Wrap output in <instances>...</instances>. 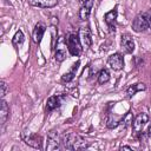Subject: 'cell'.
<instances>
[{"instance_id": "1", "label": "cell", "mask_w": 151, "mask_h": 151, "mask_svg": "<svg viewBox=\"0 0 151 151\" xmlns=\"http://www.w3.org/2000/svg\"><path fill=\"white\" fill-rule=\"evenodd\" d=\"M61 142L64 144V147L67 150H84L88 147V143L72 131L66 132L63 136Z\"/></svg>"}, {"instance_id": "2", "label": "cell", "mask_w": 151, "mask_h": 151, "mask_svg": "<svg viewBox=\"0 0 151 151\" xmlns=\"http://www.w3.org/2000/svg\"><path fill=\"white\" fill-rule=\"evenodd\" d=\"M66 45L67 48L70 51V53L72 55H80L81 51H83V45L80 42L79 35L77 33H70L66 37Z\"/></svg>"}, {"instance_id": "3", "label": "cell", "mask_w": 151, "mask_h": 151, "mask_svg": "<svg viewBox=\"0 0 151 151\" xmlns=\"http://www.w3.org/2000/svg\"><path fill=\"white\" fill-rule=\"evenodd\" d=\"M21 139L25 142V144H27L28 146L31 147H34V149H41V144H42V139L40 136L38 134H34L27 130H25L22 133H21Z\"/></svg>"}, {"instance_id": "4", "label": "cell", "mask_w": 151, "mask_h": 151, "mask_svg": "<svg viewBox=\"0 0 151 151\" xmlns=\"http://www.w3.org/2000/svg\"><path fill=\"white\" fill-rule=\"evenodd\" d=\"M61 139L58 134L57 131L52 130L48 132V136H47V146L46 149L48 151H54V150H59L60 149V144H61Z\"/></svg>"}, {"instance_id": "5", "label": "cell", "mask_w": 151, "mask_h": 151, "mask_svg": "<svg viewBox=\"0 0 151 151\" xmlns=\"http://www.w3.org/2000/svg\"><path fill=\"white\" fill-rule=\"evenodd\" d=\"M149 28V24H147V20L145 18V15L143 13H139L134 17L133 21H132V29L134 32H144Z\"/></svg>"}, {"instance_id": "6", "label": "cell", "mask_w": 151, "mask_h": 151, "mask_svg": "<svg viewBox=\"0 0 151 151\" xmlns=\"http://www.w3.org/2000/svg\"><path fill=\"white\" fill-rule=\"evenodd\" d=\"M78 35H79L80 42H81V45H83V48H85V50L90 48L91 45H92V37H91V31H90V28H88L87 26H86V27H80Z\"/></svg>"}, {"instance_id": "7", "label": "cell", "mask_w": 151, "mask_h": 151, "mask_svg": "<svg viewBox=\"0 0 151 151\" xmlns=\"http://www.w3.org/2000/svg\"><path fill=\"white\" fill-rule=\"evenodd\" d=\"M107 63L113 71H120L124 67V59L120 53H113L109 57Z\"/></svg>"}, {"instance_id": "8", "label": "cell", "mask_w": 151, "mask_h": 151, "mask_svg": "<svg viewBox=\"0 0 151 151\" xmlns=\"http://www.w3.org/2000/svg\"><path fill=\"white\" fill-rule=\"evenodd\" d=\"M147 120H149V116H147L146 113H144V112L139 113V114H138V116L134 118V120L132 122V127H133V131H134L136 133H139V132L143 130L144 125L147 123Z\"/></svg>"}, {"instance_id": "9", "label": "cell", "mask_w": 151, "mask_h": 151, "mask_svg": "<svg viewBox=\"0 0 151 151\" xmlns=\"http://www.w3.org/2000/svg\"><path fill=\"white\" fill-rule=\"evenodd\" d=\"M120 44H122V48L124 50L125 53H132L134 51V41L130 34H127V33L122 34Z\"/></svg>"}, {"instance_id": "10", "label": "cell", "mask_w": 151, "mask_h": 151, "mask_svg": "<svg viewBox=\"0 0 151 151\" xmlns=\"http://www.w3.org/2000/svg\"><path fill=\"white\" fill-rule=\"evenodd\" d=\"M93 4H94V0H87V1L84 2V5L79 9V18H80V20L86 21L90 18V14H91V9L93 7Z\"/></svg>"}, {"instance_id": "11", "label": "cell", "mask_w": 151, "mask_h": 151, "mask_svg": "<svg viewBox=\"0 0 151 151\" xmlns=\"http://www.w3.org/2000/svg\"><path fill=\"white\" fill-rule=\"evenodd\" d=\"M45 31H46V26H45L44 22H38L34 26V29H33V33H32V38H33V41L35 44H39L41 41Z\"/></svg>"}, {"instance_id": "12", "label": "cell", "mask_w": 151, "mask_h": 151, "mask_svg": "<svg viewBox=\"0 0 151 151\" xmlns=\"http://www.w3.org/2000/svg\"><path fill=\"white\" fill-rule=\"evenodd\" d=\"M31 6L40 8H52L58 4V0H27Z\"/></svg>"}, {"instance_id": "13", "label": "cell", "mask_w": 151, "mask_h": 151, "mask_svg": "<svg viewBox=\"0 0 151 151\" xmlns=\"http://www.w3.org/2000/svg\"><path fill=\"white\" fill-rule=\"evenodd\" d=\"M104 19H105V22L107 24L110 31H111V32L114 31V21H116V19H117V11H116V9H112V11L107 12V13L105 14Z\"/></svg>"}, {"instance_id": "14", "label": "cell", "mask_w": 151, "mask_h": 151, "mask_svg": "<svg viewBox=\"0 0 151 151\" xmlns=\"http://www.w3.org/2000/svg\"><path fill=\"white\" fill-rule=\"evenodd\" d=\"M79 65H80V61H77L76 64H73L72 67H71V70H70L68 72H66V73L61 77V81H63V83H68V81H71V80L74 78V76H76Z\"/></svg>"}, {"instance_id": "15", "label": "cell", "mask_w": 151, "mask_h": 151, "mask_svg": "<svg viewBox=\"0 0 151 151\" xmlns=\"http://www.w3.org/2000/svg\"><path fill=\"white\" fill-rule=\"evenodd\" d=\"M60 104H61V100H60L59 96H51L46 101V110L47 111H53L54 109L59 107Z\"/></svg>"}, {"instance_id": "16", "label": "cell", "mask_w": 151, "mask_h": 151, "mask_svg": "<svg viewBox=\"0 0 151 151\" xmlns=\"http://www.w3.org/2000/svg\"><path fill=\"white\" fill-rule=\"evenodd\" d=\"M8 114H9V107H8L7 103L2 99L1 100V109H0V123H1V125H5V123L8 118Z\"/></svg>"}, {"instance_id": "17", "label": "cell", "mask_w": 151, "mask_h": 151, "mask_svg": "<svg viewBox=\"0 0 151 151\" xmlns=\"http://www.w3.org/2000/svg\"><path fill=\"white\" fill-rule=\"evenodd\" d=\"M144 90H146V85L143 84V83H138V84L131 85V86L126 90V93H127V97H132V96H134L136 92L144 91Z\"/></svg>"}, {"instance_id": "18", "label": "cell", "mask_w": 151, "mask_h": 151, "mask_svg": "<svg viewBox=\"0 0 151 151\" xmlns=\"http://www.w3.org/2000/svg\"><path fill=\"white\" fill-rule=\"evenodd\" d=\"M24 40H25L24 33L19 29V31H17V32H15V34H14V37H13V39H12V44H13L14 46L19 47V46L24 42Z\"/></svg>"}, {"instance_id": "19", "label": "cell", "mask_w": 151, "mask_h": 151, "mask_svg": "<svg viewBox=\"0 0 151 151\" xmlns=\"http://www.w3.org/2000/svg\"><path fill=\"white\" fill-rule=\"evenodd\" d=\"M109 80H110V72L106 68H103L98 74V83L103 85V84H106Z\"/></svg>"}, {"instance_id": "20", "label": "cell", "mask_w": 151, "mask_h": 151, "mask_svg": "<svg viewBox=\"0 0 151 151\" xmlns=\"http://www.w3.org/2000/svg\"><path fill=\"white\" fill-rule=\"evenodd\" d=\"M54 58L58 63H63L65 59H66V51L64 47H58L57 51H55V54H54Z\"/></svg>"}, {"instance_id": "21", "label": "cell", "mask_w": 151, "mask_h": 151, "mask_svg": "<svg viewBox=\"0 0 151 151\" xmlns=\"http://www.w3.org/2000/svg\"><path fill=\"white\" fill-rule=\"evenodd\" d=\"M7 91H8L7 84H6L4 80H1V81H0V97H1V99H4V97H5L6 93H7Z\"/></svg>"}, {"instance_id": "22", "label": "cell", "mask_w": 151, "mask_h": 151, "mask_svg": "<svg viewBox=\"0 0 151 151\" xmlns=\"http://www.w3.org/2000/svg\"><path fill=\"white\" fill-rule=\"evenodd\" d=\"M123 122L125 123V125H130L132 123V113L131 112H127L126 116L123 118Z\"/></svg>"}, {"instance_id": "23", "label": "cell", "mask_w": 151, "mask_h": 151, "mask_svg": "<svg viewBox=\"0 0 151 151\" xmlns=\"http://www.w3.org/2000/svg\"><path fill=\"white\" fill-rule=\"evenodd\" d=\"M143 14L145 15V18H146V20H147V24H149V28L151 29V8H150L149 11L144 12Z\"/></svg>"}, {"instance_id": "24", "label": "cell", "mask_w": 151, "mask_h": 151, "mask_svg": "<svg viewBox=\"0 0 151 151\" xmlns=\"http://www.w3.org/2000/svg\"><path fill=\"white\" fill-rule=\"evenodd\" d=\"M146 134H147V137H151V123L149 124V126H147V130H146Z\"/></svg>"}, {"instance_id": "25", "label": "cell", "mask_w": 151, "mask_h": 151, "mask_svg": "<svg viewBox=\"0 0 151 151\" xmlns=\"http://www.w3.org/2000/svg\"><path fill=\"white\" fill-rule=\"evenodd\" d=\"M120 150H132L130 146H120Z\"/></svg>"}, {"instance_id": "26", "label": "cell", "mask_w": 151, "mask_h": 151, "mask_svg": "<svg viewBox=\"0 0 151 151\" xmlns=\"http://www.w3.org/2000/svg\"><path fill=\"white\" fill-rule=\"evenodd\" d=\"M79 1H80V2H83V4H84V2H85V1H87V0H79Z\"/></svg>"}]
</instances>
